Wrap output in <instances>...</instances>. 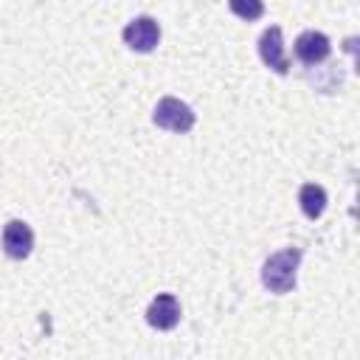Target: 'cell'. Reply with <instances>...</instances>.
Wrapping results in <instances>:
<instances>
[{
	"instance_id": "9c48e42d",
	"label": "cell",
	"mask_w": 360,
	"mask_h": 360,
	"mask_svg": "<svg viewBox=\"0 0 360 360\" xmlns=\"http://www.w3.org/2000/svg\"><path fill=\"white\" fill-rule=\"evenodd\" d=\"M228 6H231V11H233L239 20H248V22L259 20L262 11H264V3H262V0H228Z\"/></svg>"
},
{
	"instance_id": "ba28073f",
	"label": "cell",
	"mask_w": 360,
	"mask_h": 360,
	"mask_svg": "<svg viewBox=\"0 0 360 360\" xmlns=\"http://www.w3.org/2000/svg\"><path fill=\"white\" fill-rule=\"evenodd\" d=\"M298 202H301V211L309 217V219H318L326 208V191L315 183H304L301 191H298Z\"/></svg>"
},
{
	"instance_id": "8992f818",
	"label": "cell",
	"mask_w": 360,
	"mask_h": 360,
	"mask_svg": "<svg viewBox=\"0 0 360 360\" xmlns=\"http://www.w3.org/2000/svg\"><path fill=\"white\" fill-rule=\"evenodd\" d=\"M332 51V42L326 34L321 31H304L298 39H295V56L304 62V65H318L329 56Z\"/></svg>"
},
{
	"instance_id": "3957f363",
	"label": "cell",
	"mask_w": 360,
	"mask_h": 360,
	"mask_svg": "<svg viewBox=\"0 0 360 360\" xmlns=\"http://www.w3.org/2000/svg\"><path fill=\"white\" fill-rule=\"evenodd\" d=\"M124 42L138 53H149L160 42V28H158V22L152 17H135L124 28Z\"/></svg>"
},
{
	"instance_id": "5b68a950",
	"label": "cell",
	"mask_w": 360,
	"mask_h": 360,
	"mask_svg": "<svg viewBox=\"0 0 360 360\" xmlns=\"http://www.w3.org/2000/svg\"><path fill=\"white\" fill-rule=\"evenodd\" d=\"M34 248V231L22 219H11L3 228V250L11 259H25Z\"/></svg>"
},
{
	"instance_id": "52a82bcc",
	"label": "cell",
	"mask_w": 360,
	"mask_h": 360,
	"mask_svg": "<svg viewBox=\"0 0 360 360\" xmlns=\"http://www.w3.org/2000/svg\"><path fill=\"white\" fill-rule=\"evenodd\" d=\"M146 321H149V326H155V329H172V326H177V321H180V304H177V298H174L172 292H160V295L149 304Z\"/></svg>"
},
{
	"instance_id": "7a4b0ae2",
	"label": "cell",
	"mask_w": 360,
	"mask_h": 360,
	"mask_svg": "<svg viewBox=\"0 0 360 360\" xmlns=\"http://www.w3.org/2000/svg\"><path fill=\"white\" fill-rule=\"evenodd\" d=\"M152 118H155L158 127H163V129H169V132H188V129L194 127V112H191V107H188L186 101L174 98V96L160 98L158 107H155V112H152Z\"/></svg>"
},
{
	"instance_id": "6da1fadb",
	"label": "cell",
	"mask_w": 360,
	"mask_h": 360,
	"mask_svg": "<svg viewBox=\"0 0 360 360\" xmlns=\"http://www.w3.org/2000/svg\"><path fill=\"white\" fill-rule=\"evenodd\" d=\"M298 262H301V250L298 248H284L278 253H273L264 267H262V281L270 292L276 295H284L295 287V270H298Z\"/></svg>"
},
{
	"instance_id": "277c9868",
	"label": "cell",
	"mask_w": 360,
	"mask_h": 360,
	"mask_svg": "<svg viewBox=\"0 0 360 360\" xmlns=\"http://www.w3.org/2000/svg\"><path fill=\"white\" fill-rule=\"evenodd\" d=\"M259 56L276 73H287L290 70V62H287V53H284V39H281V28L278 25H270L259 37Z\"/></svg>"
}]
</instances>
